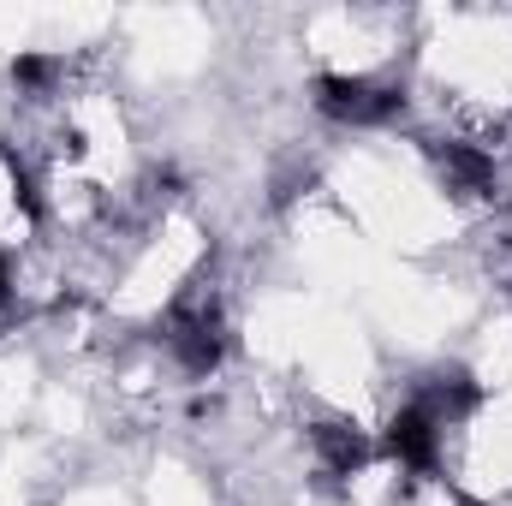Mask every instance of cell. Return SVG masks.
<instances>
[{
  "label": "cell",
  "instance_id": "6da1fadb",
  "mask_svg": "<svg viewBox=\"0 0 512 506\" xmlns=\"http://www.w3.org/2000/svg\"><path fill=\"white\" fill-rule=\"evenodd\" d=\"M316 108H322L334 126H387V120L405 114V90L328 72V78H316Z\"/></svg>",
  "mask_w": 512,
  "mask_h": 506
},
{
  "label": "cell",
  "instance_id": "ba28073f",
  "mask_svg": "<svg viewBox=\"0 0 512 506\" xmlns=\"http://www.w3.org/2000/svg\"><path fill=\"white\" fill-rule=\"evenodd\" d=\"M0 286H6V256H0Z\"/></svg>",
  "mask_w": 512,
  "mask_h": 506
},
{
  "label": "cell",
  "instance_id": "5b68a950",
  "mask_svg": "<svg viewBox=\"0 0 512 506\" xmlns=\"http://www.w3.org/2000/svg\"><path fill=\"white\" fill-rule=\"evenodd\" d=\"M310 447H316V459H322L328 477H358V471L370 465L364 429H352V423H340V417H322V423L310 429Z\"/></svg>",
  "mask_w": 512,
  "mask_h": 506
},
{
  "label": "cell",
  "instance_id": "52a82bcc",
  "mask_svg": "<svg viewBox=\"0 0 512 506\" xmlns=\"http://www.w3.org/2000/svg\"><path fill=\"white\" fill-rule=\"evenodd\" d=\"M6 310H12V292H6V286H0V316H6Z\"/></svg>",
  "mask_w": 512,
  "mask_h": 506
},
{
  "label": "cell",
  "instance_id": "3957f363",
  "mask_svg": "<svg viewBox=\"0 0 512 506\" xmlns=\"http://www.w3.org/2000/svg\"><path fill=\"white\" fill-rule=\"evenodd\" d=\"M387 453H393L405 471H435V459H441V417H435L423 399L399 405L393 423H387Z\"/></svg>",
  "mask_w": 512,
  "mask_h": 506
},
{
  "label": "cell",
  "instance_id": "7a4b0ae2",
  "mask_svg": "<svg viewBox=\"0 0 512 506\" xmlns=\"http://www.w3.org/2000/svg\"><path fill=\"white\" fill-rule=\"evenodd\" d=\"M167 346H173V358H179L191 376L221 370V358H227L221 310H215L209 298H185V304H173V316H167Z\"/></svg>",
  "mask_w": 512,
  "mask_h": 506
},
{
  "label": "cell",
  "instance_id": "277c9868",
  "mask_svg": "<svg viewBox=\"0 0 512 506\" xmlns=\"http://www.w3.org/2000/svg\"><path fill=\"white\" fill-rule=\"evenodd\" d=\"M429 155H435V167H441L447 191H459V197H483V191L495 185V155H489L483 143L447 137V143H429Z\"/></svg>",
  "mask_w": 512,
  "mask_h": 506
},
{
  "label": "cell",
  "instance_id": "8992f818",
  "mask_svg": "<svg viewBox=\"0 0 512 506\" xmlns=\"http://www.w3.org/2000/svg\"><path fill=\"white\" fill-rule=\"evenodd\" d=\"M54 78H60V60H54V54H18V60H12V84H18L24 96H48Z\"/></svg>",
  "mask_w": 512,
  "mask_h": 506
}]
</instances>
